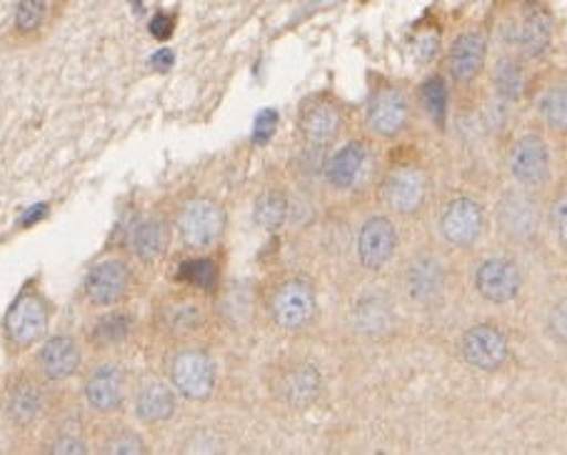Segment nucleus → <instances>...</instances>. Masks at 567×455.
I'll return each mask as SVG.
<instances>
[{
	"label": "nucleus",
	"mask_w": 567,
	"mask_h": 455,
	"mask_svg": "<svg viewBox=\"0 0 567 455\" xmlns=\"http://www.w3.org/2000/svg\"><path fill=\"white\" fill-rule=\"evenodd\" d=\"M215 321L218 308L213 296L183 283L155 296L151 308V331L165 345L205 341Z\"/></svg>",
	"instance_id": "obj_1"
},
{
	"label": "nucleus",
	"mask_w": 567,
	"mask_h": 455,
	"mask_svg": "<svg viewBox=\"0 0 567 455\" xmlns=\"http://www.w3.org/2000/svg\"><path fill=\"white\" fill-rule=\"evenodd\" d=\"M61 395L31 368H16L0 389V415L16 435L41 433Z\"/></svg>",
	"instance_id": "obj_2"
},
{
	"label": "nucleus",
	"mask_w": 567,
	"mask_h": 455,
	"mask_svg": "<svg viewBox=\"0 0 567 455\" xmlns=\"http://www.w3.org/2000/svg\"><path fill=\"white\" fill-rule=\"evenodd\" d=\"M378 203L393 218L415 220L430 208L435 196V180L420 161H395L380 173Z\"/></svg>",
	"instance_id": "obj_3"
},
{
	"label": "nucleus",
	"mask_w": 567,
	"mask_h": 455,
	"mask_svg": "<svg viewBox=\"0 0 567 455\" xmlns=\"http://www.w3.org/2000/svg\"><path fill=\"white\" fill-rule=\"evenodd\" d=\"M133 378L118 355H95L81 373V403L93 418H115L131 405Z\"/></svg>",
	"instance_id": "obj_4"
},
{
	"label": "nucleus",
	"mask_w": 567,
	"mask_h": 455,
	"mask_svg": "<svg viewBox=\"0 0 567 455\" xmlns=\"http://www.w3.org/2000/svg\"><path fill=\"white\" fill-rule=\"evenodd\" d=\"M55 308L41 288L25 286L3 316V348L8 358H21L41 345L51 331Z\"/></svg>",
	"instance_id": "obj_5"
},
{
	"label": "nucleus",
	"mask_w": 567,
	"mask_h": 455,
	"mask_svg": "<svg viewBox=\"0 0 567 455\" xmlns=\"http://www.w3.org/2000/svg\"><path fill=\"white\" fill-rule=\"evenodd\" d=\"M262 311L278 333L300 335L318 321V290L302 276H280L262 293Z\"/></svg>",
	"instance_id": "obj_6"
},
{
	"label": "nucleus",
	"mask_w": 567,
	"mask_h": 455,
	"mask_svg": "<svg viewBox=\"0 0 567 455\" xmlns=\"http://www.w3.org/2000/svg\"><path fill=\"white\" fill-rule=\"evenodd\" d=\"M163 373L175 393L188 403H205L218 389V365L203 341L168 345Z\"/></svg>",
	"instance_id": "obj_7"
},
{
	"label": "nucleus",
	"mask_w": 567,
	"mask_h": 455,
	"mask_svg": "<svg viewBox=\"0 0 567 455\" xmlns=\"http://www.w3.org/2000/svg\"><path fill=\"white\" fill-rule=\"evenodd\" d=\"M545 193L527 190L523 186L505 188L495 200L493 223L497 236L507 246H533L547 226Z\"/></svg>",
	"instance_id": "obj_8"
},
{
	"label": "nucleus",
	"mask_w": 567,
	"mask_h": 455,
	"mask_svg": "<svg viewBox=\"0 0 567 455\" xmlns=\"http://www.w3.org/2000/svg\"><path fill=\"white\" fill-rule=\"evenodd\" d=\"M505 168L515 186L547 193L553 186L555 156L553 141L540 128H525L507 141Z\"/></svg>",
	"instance_id": "obj_9"
},
{
	"label": "nucleus",
	"mask_w": 567,
	"mask_h": 455,
	"mask_svg": "<svg viewBox=\"0 0 567 455\" xmlns=\"http://www.w3.org/2000/svg\"><path fill=\"white\" fill-rule=\"evenodd\" d=\"M266 385L270 399L276 401L280 409H288L292 413H306L320 401L326 381H322L320 368L308 361V358L286 355L268 365Z\"/></svg>",
	"instance_id": "obj_10"
},
{
	"label": "nucleus",
	"mask_w": 567,
	"mask_h": 455,
	"mask_svg": "<svg viewBox=\"0 0 567 455\" xmlns=\"http://www.w3.org/2000/svg\"><path fill=\"white\" fill-rule=\"evenodd\" d=\"M415 103L403 85L378 83L370 89L363 108V128L378 143H398L413 128Z\"/></svg>",
	"instance_id": "obj_11"
},
{
	"label": "nucleus",
	"mask_w": 567,
	"mask_h": 455,
	"mask_svg": "<svg viewBox=\"0 0 567 455\" xmlns=\"http://www.w3.org/2000/svg\"><path fill=\"white\" fill-rule=\"evenodd\" d=\"M138 286V273L131 256L105 254L87 268L83 278V298L93 311H107V308L125 306Z\"/></svg>",
	"instance_id": "obj_12"
},
{
	"label": "nucleus",
	"mask_w": 567,
	"mask_h": 455,
	"mask_svg": "<svg viewBox=\"0 0 567 455\" xmlns=\"http://www.w3.org/2000/svg\"><path fill=\"white\" fill-rule=\"evenodd\" d=\"M71 0H16L0 41L11 51L41 45L68 13Z\"/></svg>",
	"instance_id": "obj_13"
},
{
	"label": "nucleus",
	"mask_w": 567,
	"mask_h": 455,
	"mask_svg": "<svg viewBox=\"0 0 567 455\" xmlns=\"http://www.w3.org/2000/svg\"><path fill=\"white\" fill-rule=\"evenodd\" d=\"M527 103L533 111V125L540 128L553 145L567 148V71L545 68L527 89Z\"/></svg>",
	"instance_id": "obj_14"
},
{
	"label": "nucleus",
	"mask_w": 567,
	"mask_h": 455,
	"mask_svg": "<svg viewBox=\"0 0 567 455\" xmlns=\"http://www.w3.org/2000/svg\"><path fill=\"white\" fill-rule=\"evenodd\" d=\"M373 168V138L355 135V138H348L336 148H330L326 168H322V186L332 196L348 198L365 186Z\"/></svg>",
	"instance_id": "obj_15"
},
{
	"label": "nucleus",
	"mask_w": 567,
	"mask_h": 455,
	"mask_svg": "<svg viewBox=\"0 0 567 455\" xmlns=\"http://www.w3.org/2000/svg\"><path fill=\"white\" fill-rule=\"evenodd\" d=\"M91 433L93 423H87L85 405L58 399L53 413L38 433V451L51 455H87L93 451Z\"/></svg>",
	"instance_id": "obj_16"
},
{
	"label": "nucleus",
	"mask_w": 567,
	"mask_h": 455,
	"mask_svg": "<svg viewBox=\"0 0 567 455\" xmlns=\"http://www.w3.org/2000/svg\"><path fill=\"white\" fill-rule=\"evenodd\" d=\"M173 228L188 250H210L223 240L228 218L218 200L208 196H188L175 208Z\"/></svg>",
	"instance_id": "obj_17"
},
{
	"label": "nucleus",
	"mask_w": 567,
	"mask_h": 455,
	"mask_svg": "<svg viewBox=\"0 0 567 455\" xmlns=\"http://www.w3.org/2000/svg\"><path fill=\"white\" fill-rule=\"evenodd\" d=\"M437 236L447 248L467 250L475 248L485 238L491 228V216L485 206L473 196H453L447 198L437 210L435 218Z\"/></svg>",
	"instance_id": "obj_18"
},
{
	"label": "nucleus",
	"mask_w": 567,
	"mask_h": 455,
	"mask_svg": "<svg viewBox=\"0 0 567 455\" xmlns=\"http://www.w3.org/2000/svg\"><path fill=\"white\" fill-rule=\"evenodd\" d=\"M348 125L346 105L336 95L316 93L300 103L296 128L302 145L330 151L343 138Z\"/></svg>",
	"instance_id": "obj_19"
},
{
	"label": "nucleus",
	"mask_w": 567,
	"mask_h": 455,
	"mask_svg": "<svg viewBox=\"0 0 567 455\" xmlns=\"http://www.w3.org/2000/svg\"><path fill=\"white\" fill-rule=\"evenodd\" d=\"M507 25H511V35H507L511 51L520 53L527 63L545 61L553 48L555 21L550 8L543 0H525Z\"/></svg>",
	"instance_id": "obj_20"
},
{
	"label": "nucleus",
	"mask_w": 567,
	"mask_h": 455,
	"mask_svg": "<svg viewBox=\"0 0 567 455\" xmlns=\"http://www.w3.org/2000/svg\"><path fill=\"white\" fill-rule=\"evenodd\" d=\"M491 58V33L483 25H467L447 45L445 73L457 89H473L483 79Z\"/></svg>",
	"instance_id": "obj_21"
},
{
	"label": "nucleus",
	"mask_w": 567,
	"mask_h": 455,
	"mask_svg": "<svg viewBox=\"0 0 567 455\" xmlns=\"http://www.w3.org/2000/svg\"><path fill=\"white\" fill-rule=\"evenodd\" d=\"M85 341L75 333H53L35 348L33 371L51 385H63L81 378L85 368Z\"/></svg>",
	"instance_id": "obj_22"
},
{
	"label": "nucleus",
	"mask_w": 567,
	"mask_h": 455,
	"mask_svg": "<svg viewBox=\"0 0 567 455\" xmlns=\"http://www.w3.org/2000/svg\"><path fill=\"white\" fill-rule=\"evenodd\" d=\"M400 248V230L390 213H373L360 223L355 236V256L365 273H383L393 263Z\"/></svg>",
	"instance_id": "obj_23"
},
{
	"label": "nucleus",
	"mask_w": 567,
	"mask_h": 455,
	"mask_svg": "<svg viewBox=\"0 0 567 455\" xmlns=\"http://www.w3.org/2000/svg\"><path fill=\"white\" fill-rule=\"evenodd\" d=\"M461 355L477 373H497L511 363V335L495 321H481L461 335Z\"/></svg>",
	"instance_id": "obj_24"
},
{
	"label": "nucleus",
	"mask_w": 567,
	"mask_h": 455,
	"mask_svg": "<svg viewBox=\"0 0 567 455\" xmlns=\"http://www.w3.org/2000/svg\"><path fill=\"white\" fill-rule=\"evenodd\" d=\"M400 283H403L408 300H413V303L420 308H433L447 293V286H450L447 263L437 254L420 250V254H415L405 263Z\"/></svg>",
	"instance_id": "obj_25"
},
{
	"label": "nucleus",
	"mask_w": 567,
	"mask_h": 455,
	"mask_svg": "<svg viewBox=\"0 0 567 455\" xmlns=\"http://www.w3.org/2000/svg\"><path fill=\"white\" fill-rule=\"evenodd\" d=\"M138 331L141 321L131 308H107V311H97L93 318L85 333V348L93 355H121L135 343Z\"/></svg>",
	"instance_id": "obj_26"
},
{
	"label": "nucleus",
	"mask_w": 567,
	"mask_h": 455,
	"mask_svg": "<svg viewBox=\"0 0 567 455\" xmlns=\"http://www.w3.org/2000/svg\"><path fill=\"white\" fill-rule=\"evenodd\" d=\"M523 283V268L511 256H487L477 263L473 273L475 293L491 306L513 303L520 296Z\"/></svg>",
	"instance_id": "obj_27"
},
{
	"label": "nucleus",
	"mask_w": 567,
	"mask_h": 455,
	"mask_svg": "<svg viewBox=\"0 0 567 455\" xmlns=\"http://www.w3.org/2000/svg\"><path fill=\"white\" fill-rule=\"evenodd\" d=\"M178 399L181 395L165 378L148 375L133 385L131 409L143 428H161L178 413Z\"/></svg>",
	"instance_id": "obj_28"
},
{
	"label": "nucleus",
	"mask_w": 567,
	"mask_h": 455,
	"mask_svg": "<svg viewBox=\"0 0 567 455\" xmlns=\"http://www.w3.org/2000/svg\"><path fill=\"white\" fill-rule=\"evenodd\" d=\"M173 220L165 216H148L141 223H135L133 236H131V254L145 268L161 266L168 250L173 246Z\"/></svg>",
	"instance_id": "obj_29"
},
{
	"label": "nucleus",
	"mask_w": 567,
	"mask_h": 455,
	"mask_svg": "<svg viewBox=\"0 0 567 455\" xmlns=\"http://www.w3.org/2000/svg\"><path fill=\"white\" fill-rule=\"evenodd\" d=\"M93 451L101 455H145L151 453V445L145 435L133 423L123 421V415L115 418H95L93 423Z\"/></svg>",
	"instance_id": "obj_30"
},
{
	"label": "nucleus",
	"mask_w": 567,
	"mask_h": 455,
	"mask_svg": "<svg viewBox=\"0 0 567 455\" xmlns=\"http://www.w3.org/2000/svg\"><path fill=\"white\" fill-rule=\"evenodd\" d=\"M527 63L525 58L511 51V48H503V53L495 58L493 71H491V85L497 101L505 105H515L527 99V89H530V75H527Z\"/></svg>",
	"instance_id": "obj_31"
},
{
	"label": "nucleus",
	"mask_w": 567,
	"mask_h": 455,
	"mask_svg": "<svg viewBox=\"0 0 567 455\" xmlns=\"http://www.w3.org/2000/svg\"><path fill=\"white\" fill-rule=\"evenodd\" d=\"M290 213V198L288 190H282L280 186L266 188L256 198V208H252V216H256V223L262 230H280L286 226Z\"/></svg>",
	"instance_id": "obj_32"
},
{
	"label": "nucleus",
	"mask_w": 567,
	"mask_h": 455,
	"mask_svg": "<svg viewBox=\"0 0 567 455\" xmlns=\"http://www.w3.org/2000/svg\"><path fill=\"white\" fill-rule=\"evenodd\" d=\"M355 325L365 335H383L393 328V306L385 298L370 296L355 308Z\"/></svg>",
	"instance_id": "obj_33"
},
{
	"label": "nucleus",
	"mask_w": 567,
	"mask_h": 455,
	"mask_svg": "<svg viewBox=\"0 0 567 455\" xmlns=\"http://www.w3.org/2000/svg\"><path fill=\"white\" fill-rule=\"evenodd\" d=\"M178 283L190 286L195 290H203V293L215 298V293H218V286H220V268L210 258L188 260V263H183L178 270Z\"/></svg>",
	"instance_id": "obj_34"
},
{
	"label": "nucleus",
	"mask_w": 567,
	"mask_h": 455,
	"mask_svg": "<svg viewBox=\"0 0 567 455\" xmlns=\"http://www.w3.org/2000/svg\"><path fill=\"white\" fill-rule=\"evenodd\" d=\"M545 216L550 234L567 250V178L550 186V193L545 196Z\"/></svg>",
	"instance_id": "obj_35"
},
{
	"label": "nucleus",
	"mask_w": 567,
	"mask_h": 455,
	"mask_svg": "<svg viewBox=\"0 0 567 455\" xmlns=\"http://www.w3.org/2000/svg\"><path fill=\"white\" fill-rule=\"evenodd\" d=\"M420 99H423V105L430 118L443 128L445 118H447V83L443 75H433V79L423 83V91H420Z\"/></svg>",
	"instance_id": "obj_36"
},
{
	"label": "nucleus",
	"mask_w": 567,
	"mask_h": 455,
	"mask_svg": "<svg viewBox=\"0 0 567 455\" xmlns=\"http://www.w3.org/2000/svg\"><path fill=\"white\" fill-rule=\"evenodd\" d=\"M545 333L550 335L553 343L567 348V296L555 300V303L550 306V311H547Z\"/></svg>",
	"instance_id": "obj_37"
}]
</instances>
